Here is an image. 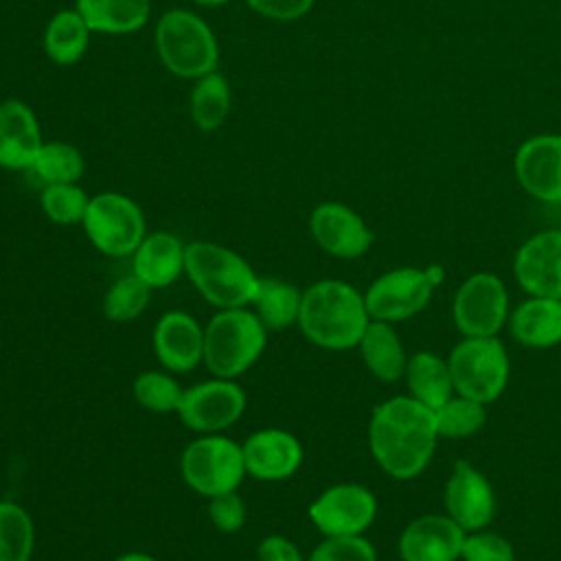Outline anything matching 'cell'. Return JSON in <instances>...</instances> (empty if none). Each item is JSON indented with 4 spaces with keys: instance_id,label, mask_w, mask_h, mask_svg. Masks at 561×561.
Returning a JSON list of instances; mask_svg holds the SVG:
<instances>
[{
    "instance_id": "obj_1",
    "label": "cell",
    "mask_w": 561,
    "mask_h": 561,
    "mask_svg": "<svg viewBox=\"0 0 561 561\" xmlns=\"http://www.w3.org/2000/svg\"><path fill=\"white\" fill-rule=\"evenodd\" d=\"M434 410L414 397H392L373 410L368 423V447L377 465L392 478L419 476L436 447Z\"/></svg>"
},
{
    "instance_id": "obj_2",
    "label": "cell",
    "mask_w": 561,
    "mask_h": 561,
    "mask_svg": "<svg viewBox=\"0 0 561 561\" xmlns=\"http://www.w3.org/2000/svg\"><path fill=\"white\" fill-rule=\"evenodd\" d=\"M370 322L364 294L344 280H316L302 291L298 327L302 335L327 351L355 348Z\"/></svg>"
},
{
    "instance_id": "obj_3",
    "label": "cell",
    "mask_w": 561,
    "mask_h": 561,
    "mask_svg": "<svg viewBox=\"0 0 561 561\" xmlns=\"http://www.w3.org/2000/svg\"><path fill=\"white\" fill-rule=\"evenodd\" d=\"M184 274L197 294L217 309L250 307L259 276L234 250L213 241H191L184 254Z\"/></svg>"
},
{
    "instance_id": "obj_4",
    "label": "cell",
    "mask_w": 561,
    "mask_h": 561,
    "mask_svg": "<svg viewBox=\"0 0 561 561\" xmlns=\"http://www.w3.org/2000/svg\"><path fill=\"white\" fill-rule=\"evenodd\" d=\"M270 331L252 307L217 309L204 324V366L213 377L237 379L248 373L267 346Z\"/></svg>"
},
{
    "instance_id": "obj_5",
    "label": "cell",
    "mask_w": 561,
    "mask_h": 561,
    "mask_svg": "<svg viewBox=\"0 0 561 561\" xmlns=\"http://www.w3.org/2000/svg\"><path fill=\"white\" fill-rule=\"evenodd\" d=\"M156 50L162 66L182 79L217 70L219 46L210 26L186 9H171L156 24Z\"/></svg>"
},
{
    "instance_id": "obj_6",
    "label": "cell",
    "mask_w": 561,
    "mask_h": 561,
    "mask_svg": "<svg viewBox=\"0 0 561 561\" xmlns=\"http://www.w3.org/2000/svg\"><path fill=\"white\" fill-rule=\"evenodd\" d=\"M184 484L204 497L237 491L248 476L241 443L226 434H199L180 458Z\"/></svg>"
},
{
    "instance_id": "obj_7",
    "label": "cell",
    "mask_w": 561,
    "mask_h": 561,
    "mask_svg": "<svg viewBox=\"0 0 561 561\" xmlns=\"http://www.w3.org/2000/svg\"><path fill=\"white\" fill-rule=\"evenodd\" d=\"M447 364L456 394L486 405L506 388L511 370L508 353L495 335L465 337L451 348Z\"/></svg>"
},
{
    "instance_id": "obj_8",
    "label": "cell",
    "mask_w": 561,
    "mask_h": 561,
    "mask_svg": "<svg viewBox=\"0 0 561 561\" xmlns=\"http://www.w3.org/2000/svg\"><path fill=\"white\" fill-rule=\"evenodd\" d=\"M90 243L105 256H129L147 234L142 208L127 195L105 191L90 197L81 221Z\"/></svg>"
},
{
    "instance_id": "obj_9",
    "label": "cell",
    "mask_w": 561,
    "mask_h": 561,
    "mask_svg": "<svg viewBox=\"0 0 561 561\" xmlns=\"http://www.w3.org/2000/svg\"><path fill=\"white\" fill-rule=\"evenodd\" d=\"M443 270L430 267H397L370 283L364 302L370 320L397 322L419 313L432 298V289L440 283Z\"/></svg>"
},
{
    "instance_id": "obj_10",
    "label": "cell",
    "mask_w": 561,
    "mask_h": 561,
    "mask_svg": "<svg viewBox=\"0 0 561 561\" xmlns=\"http://www.w3.org/2000/svg\"><path fill=\"white\" fill-rule=\"evenodd\" d=\"M245 405L248 397L237 379L213 377L184 388L175 414L195 434H221L243 416Z\"/></svg>"
},
{
    "instance_id": "obj_11",
    "label": "cell",
    "mask_w": 561,
    "mask_h": 561,
    "mask_svg": "<svg viewBox=\"0 0 561 561\" xmlns=\"http://www.w3.org/2000/svg\"><path fill=\"white\" fill-rule=\"evenodd\" d=\"M451 311L465 337H493L508 318L506 287L495 274H471L458 287Z\"/></svg>"
},
{
    "instance_id": "obj_12",
    "label": "cell",
    "mask_w": 561,
    "mask_h": 561,
    "mask_svg": "<svg viewBox=\"0 0 561 561\" xmlns=\"http://www.w3.org/2000/svg\"><path fill=\"white\" fill-rule=\"evenodd\" d=\"M377 515L373 491L357 482H340L324 489L309 504V519L324 537L362 535Z\"/></svg>"
},
{
    "instance_id": "obj_13",
    "label": "cell",
    "mask_w": 561,
    "mask_h": 561,
    "mask_svg": "<svg viewBox=\"0 0 561 561\" xmlns=\"http://www.w3.org/2000/svg\"><path fill=\"white\" fill-rule=\"evenodd\" d=\"M151 344L160 366L173 375L191 373L204 362V327L186 311L162 313L153 327Z\"/></svg>"
},
{
    "instance_id": "obj_14",
    "label": "cell",
    "mask_w": 561,
    "mask_h": 561,
    "mask_svg": "<svg viewBox=\"0 0 561 561\" xmlns=\"http://www.w3.org/2000/svg\"><path fill=\"white\" fill-rule=\"evenodd\" d=\"M248 476L263 482L291 478L305 458L300 440L280 427H263L241 443Z\"/></svg>"
},
{
    "instance_id": "obj_15",
    "label": "cell",
    "mask_w": 561,
    "mask_h": 561,
    "mask_svg": "<svg viewBox=\"0 0 561 561\" xmlns=\"http://www.w3.org/2000/svg\"><path fill=\"white\" fill-rule=\"evenodd\" d=\"M309 230L313 241L337 259H357L373 243V232L364 219L340 202L318 204L311 210Z\"/></svg>"
},
{
    "instance_id": "obj_16",
    "label": "cell",
    "mask_w": 561,
    "mask_h": 561,
    "mask_svg": "<svg viewBox=\"0 0 561 561\" xmlns=\"http://www.w3.org/2000/svg\"><path fill=\"white\" fill-rule=\"evenodd\" d=\"M515 278L530 296L561 298V230L530 237L515 254Z\"/></svg>"
},
{
    "instance_id": "obj_17",
    "label": "cell",
    "mask_w": 561,
    "mask_h": 561,
    "mask_svg": "<svg viewBox=\"0 0 561 561\" xmlns=\"http://www.w3.org/2000/svg\"><path fill=\"white\" fill-rule=\"evenodd\" d=\"M445 506L447 515L465 533L482 530L491 522L495 508L491 484L469 462L458 460L445 486Z\"/></svg>"
},
{
    "instance_id": "obj_18",
    "label": "cell",
    "mask_w": 561,
    "mask_h": 561,
    "mask_svg": "<svg viewBox=\"0 0 561 561\" xmlns=\"http://www.w3.org/2000/svg\"><path fill=\"white\" fill-rule=\"evenodd\" d=\"M465 535L449 515H423L401 533L399 554L403 561H456Z\"/></svg>"
},
{
    "instance_id": "obj_19",
    "label": "cell",
    "mask_w": 561,
    "mask_h": 561,
    "mask_svg": "<svg viewBox=\"0 0 561 561\" xmlns=\"http://www.w3.org/2000/svg\"><path fill=\"white\" fill-rule=\"evenodd\" d=\"M519 184L543 202H561V136H535L515 156Z\"/></svg>"
},
{
    "instance_id": "obj_20",
    "label": "cell",
    "mask_w": 561,
    "mask_h": 561,
    "mask_svg": "<svg viewBox=\"0 0 561 561\" xmlns=\"http://www.w3.org/2000/svg\"><path fill=\"white\" fill-rule=\"evenodd\" d=\"M42 131L33 110L18 99L0 103V167L9 171L31 169L39 149Z\"/></svg>"
},
{
    "instance_id": "obj_21",
    "label": "cell",
    "mask_w": 561,
    "mask_h": 561,
    "mask_svg": "<svg viewBox=\"0 0 561 561\" xmlns=\"http://www.w3.org/2000/svg\"><path fill=\"white\" fill-rule=\"evenodd\" d=\"M184 254L186 243L180 237L164 230L149 232L131 254V274L151 289L169 287L184 274Z\"/></svg>"
},
{
    "instance_id": "obj_22",
    "label": "cell",
    "mask_w": 561,
    "mask_h": 561,
    "mask_svg": "<svg viewBox=\"0 0 561 561\" xmlns=\"http://www.w3.org/2000/svg\"><path fill=\"white\" fill-rule=\"evenodd\" d=\"M517 342L533 348H548L561 342V298L530 296L519 302L508 318Z\"/></svg>"
},
{
    "instance_id": "obj_23",
    "label": "cell",
    "mask_w": 561,
    "mask_h": 561,
    "mask_svg": "<svg viewBox=\"0 0 561 561\" xmlns=\"http://www.w3.org/2000/svg\"><path fill=\"white\" fill-rule=\"evenodd\" d=\"M366 368L381 381H397L405 375L408 355L390 322L370 320L357 344Z\"/></svg>"
},
{
    "instance_id": "obj_24",
    "label": "cell",
    "mask_w": 561,
    "mask_h": 561,
    "mask_svg": "<svg viewBox=\"0 0 561 561\" xmlns=\"http://www.w3.org/2000/svg\"><path fill=\"white\" fill-rule=\"evenodd\" d=\"M300 302L302 291L294 283L259 276L250 307L270 333H278L291 324H298Z\"/></svg>"
},
{
    "instance_id": "obj_25",
    "label": "cell",
    "mask_w": 561,
    "mask_h": 561,
    "mask_svg": "<svg viewBox=\"0 0 561 561\" xmlns=\"http://www.w3.org/2000/svg\"><path fill=\"white\" fill-rule=\"evenodd\" d=\"M77 11L92 33L127 35L147 24L151 4L149 0H77Z\"/></svg>"
},
{
    "instance_id": "obj_26",
    "label": "cell",
    "mask_w": 561,
    "mask_h": 561,
    "mask_svg": "<svg viewBox=\"0 0 561 561\" xmlns=\"http://www.w3.org/2000/svg\"><path fill=\"white\" fill-rule=\"evenodd\" d=\"M403 377L408 381L410 397H414L416 401H421L432 410L440 408L447 399L456 394L447 359H440L434 353L421 351L408 357Z\"/></svg>"
},
{
    "instance_id": "obj_27",
    "label": "cell",
    "mask_w": 561,
    "mask_h": 561,
    "mask_svg": "<svg viewBox=\"0 0 561 561\" xmlns=\"http://www.w3.org/2000/svg\"><path fill=\"white\" fill-rule=\"evenodd\" d=\"M90 33V26L77 9H61L44 28V53L57 66H72L85 55Z\"/></svg>"
},
{
    "instance_id": "obj_28",
    "label": "cell",
    "mask_w": 561,
    "mask_h": 561,
    "mask_svg": "<svg viewBox=\"0 0 561 561\" xmlns=\"http://www.w3.org/2000/svg\"><path fill=\"white\" fill-rule=\"evenodd\" d=\"M230 85L221 72H208L195 79L191 90V118L197 129L215 131L230 112Z\"/></svg>"
},
{
    "instance_id": "obj_29",
    "label": "cell",
    "mask_w": 561,
    "mask_h": 561,
    "mask_svg": "<svg viewBox=\"0 0 561 561\" xmlns=\"http://www.w3.org/2000/svg\"><path fill=\"white\" fill-rule=\"evenodd\" d=\"M35 548V524L28 511L0 500V561H31Z\"/></svg>"
},
{
    "instance_id": "obj_30",
    "label": "cell",
    "mask_w": 561,
    "mask_h": 561,
    "mask_svg": "<svg viewBox=\"0 0 561 561\" xmlns=\"http://www.w3.org/2000/svg\"><path fill=\"white\" fill-rule=\"evenodd\" d=\"M85 160L75 145L68 142H44L31 171L44 184H75L81 180Z\"/></svg>"
},
{
    "instance_id": "obj_31",
    "label": "cell",
    "mask_w": 561,
    "mask_h": 561,
    "mask_svg": "<svg viewBox=\"0 0 561 561\" xmlns=\"http://www.w3.org/2000/svg\"><path fill=\"white\" fill-rule=\"evenodd\" d=\"M134 399L140 408L153 414L178 412L184 388L169 370H145L134 379Z\"/></svg>"
},
{
    "instance_id": "obj_32",
    "label": "cell",
    "mask_w": 561,
    "mask_h": 561,
    "mask_svg": "<svg viewBox=\"0 0 561 561\" xmlns=\"http://www.w3.org/2000/svg\"><path fill=\"white\" fill-rule=\"evenodd\" d=\"M151 300V287L136 274L116 278L103 296V316L112 322H131L145 313Z\"/></svg>"
},
{
    "instance_id": "obj_33",
    "label": "cell",
    "mask_w": 561,
    "mask_h": 561,
    "mask_svg": "<svg viewBox=\"0 0 561 561\" xmlns=\"http://www.w3.org/2000/svg\"><path fill=\"white\" fill-rule=\"evenodd\" d=\"M436 432L445 438H467L473 436L486 421L484 403L454 394L440 408L434 410Z\"/></svg>"
},
{
    "instance_id": "obj_34",
    "label": "cell",
    "mask_w": 561,
    "mask_h": 561,
    "mask_svg": "<svg viewBox=\"0 0 561 561\" xmlns=\"http://www.w3.org/2000/svg\"><path fill=\"white\" fill-rule=\"evenodd\" d=\"M88 193L75 184H46L39 195V206L44 215L59 226L81 224L88 210Z\"/></svg>"
},
{
    "instance_id": "obj_35",
    "label": "cell",
    "mask_w": 561,
    "mask_h": 561,
    "mask_svg": "<svg viewBox=\"0 0 561 561\" xmlns=\"http://www.w3.org/2000/svg\"><path fill=\"white\" fill-rule=\"evenodd\" d=\"M307 561H377V552L362 535L324 537L309 552Z\"/></svg>"
},
{
    "instance_id": "obj_36",
    "label": "cell",
    "mask_w": 561,
    "mask_h": 561,
    "mask_svg": "<svg viewBox=\"0 0 561 561\" xmlns=\"http://www.w3.org/2000/svg\"><path fill=\"white\" fill-rule=\"evenodd\" d=\"M462 561H515V552L508 539H504L497 533L486 530H473L465 535Z\"/></svg>"
},
{
    "instance_id": "obj_37",
    "label": "cell",
    "mask_w": 561,
    "mask_h": 561,
    "mask_svg": "<svg viewBox=\"0 0 561 561\" xmlns=\"http://www.w3.org/2000/svg\"><path fill=\"white\" fill-rule=\"evenodd\" d=\"M245 504L237 491L208 497V519L221 533H237L245 524Z\"/></svg>"
},
{
    "instance_id": "obj_38",
    "label": "cell",
    "mask_w": 561,
    "mask_h": 561,
    "mask_svg": "<svg viewBox=\"0 0 561 561\" xmlns=\"http://www.w3.org/2000/svg\"><path fill=\"white\" fill-rule=\"evenodd\" d=\"M245 4L263 18L276 22H291L309 13L313 0H245Z\"/></svg>"
},
{
    "instance_id": "obj_39",
    "label": "cell",
    "mask_w": 561,
    "mask_h": 561,
    "mask_svg": "<svg viewBox=\"0 0 561 561\" xmlns=\"http://www.w3.org/2000/svg\"><path fill=\"white\" fill-rule=\"evenodd\" d=\"M256 561H307L300 548L285 535H265L256 546Z\"/></svg>"
},
{
    "instance_id": "obj_40",
    "label": "cell",
    "mask_w": 561,
    "mask_h": 561,
    "mask_svg": "<svg viewBox=\"0 0 561 561\" xmlns=\"http://www.w3.org/2000/svg\"><path fill=\"white\" fill-rule=\"evenodd\" d=\"M114 561H158L153 554L149 552H140V550H134V552H123L121 557H116Z\"/></svg>"
},
{
    "instance_id": "obj_41",
    "label": "cell",
    "mask_w": 561,
    "mask_h": 561,
    "mask_svg": "<svg viewBox=\"0 0 561 561\" xmlns=\"http://www.w3.org/2000/svg\"><path fill=\"white\" fill-rule=\"evenodd\" d=\"M193 2L202 7H221V4H228L230 0H193Z\"/></svg>"
}]
</instances>
